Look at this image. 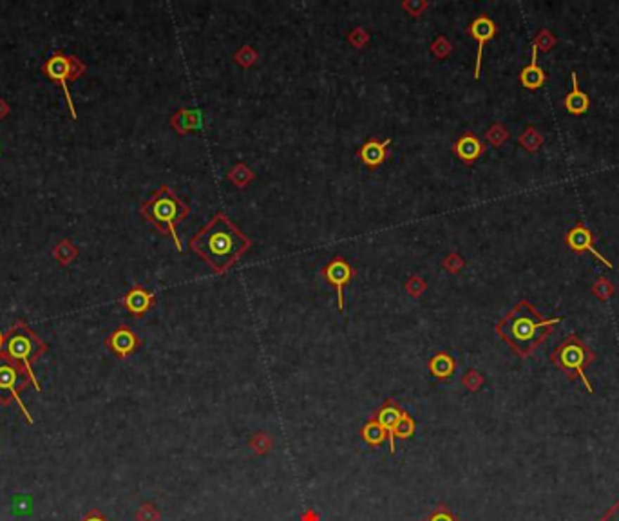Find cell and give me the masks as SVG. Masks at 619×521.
I'll return each instance as SVG.
<instances>
[{
    "label": "cell",
    "mask_w": 619,
    "mask_h": 521,
    "mask_svg": "<svg viewBox=\"0 0 619 521\" xmlns=\"http://www.w3.org/2000/svg\"><path fill=\"white\" fill-rule=\"evenodd\" d=\"M252 241L225 212H216L207 225L189 241L192 254L216 276H226L243 255L250 250Z\"/></svg>",
    "instance_id": "6da1fadb"
},
{
    "label": "cell",
    "mask_w": 619,
    "mask_h": 521,
    "mask_svg": "<svg viewBox=\"0 0 619 521\" xmlns=\"http://www.w3.org/2000/svg\"><path fill=\"white\" fill-rule=\"evenodd\" d=\"M561 319H545L529 301H520L497 324V333L520 356H529L552 333Z\"/></svg>",
    "instance_id": "7a4b0ae2"
},
{
    "label": "cell",
    "mask_w": 619,
    "mask_h": 521,
    "mask_svg": "<svg viewBox=\"0 0 619 521\" xmlns=\"http://www.w3.org/2000/svg\"><path fill=\"white\" fill-rule=\"evenodd\" d=\"M140 214L158 232L169 236L174 241L176 250L181 254L183 245L178 232H176V225L187 219V216L191 214V207L169 185H162L148 200H145L140 205Z\"/></svg>",
    "instance_id": "3957f363"
},
{
    "label": "cell",
    "mask_w": 619,
    "mask_h": 521,
    "mask_svg": "<svg viewBox=\"0 0 619 521\" xmlns=\"http://www.w3.org/2000/svg\"><path fill=\"white\" fill-rule=\"evenodd\" d=\"M46 349L47 344L40 339L39 335L34 333L24 321H17L6 333L4 347L0 352V356H4L6 361L13 362L18 368L24 369L34 390L42 393V386L34 377L33 364L39 361L42 353H46Z\"/></svg>",
    "instance_id": "277c9868"
},
{
    "label": "cell",
    "mask_w": 619,
    "mask_h": 521,
    "mask_svg": "<svg viewBox=\"0 0 619 521\" xmlns=\"http://www.w3.org/2000/svg\"><path fill=\"white\" fill-rule=\"evenodd\" d=\"M551 359L570 380L580 378L583 382V386H585L587 393H594L592 384L585 377V368L592 364L594 359H596V353L580 337L570 335L568 339H565L560 346L556 347V352L552 353Z\"/></svg>",
    "instance_id": "5b68a950"
},
{
    "label": "cell",
    "mask_w": 619,
    "mask_h": 521,
    "mask_svg": "<svg viewBox=\"0 0 619 521\" xmlns=\"http://www.w3.org/2000/svg\"><path fill=\"white\" fill-rule=\"evenodd\" d=\"M85 71H87V65L78 58L77 55H68L64 51L53 53L49 58L42 64V72L47 80L55 82L58 84L62 89H64L65 100H68L69 110H71V118L77 120V109H75V103H72L71 91H69L68 84L69 82H77L78 78L84 77Z\"/></svg>",
    "instance_id": "8992f818"
},
{
    "label": "cell",
    "mask_w": 619,
    "mask_h": 521,
    "mask_svg": "<svg viewBox=\"0 0 619 521\" xmlns=\"http://www.w3.org/2000/svg\"><path fill=\"white\" fill-rule=\"evenodd\" d=\"M30 377L24 369L18 368L13 362L6 361L4 356H0V404L2 406H8L11 402H17V406H20L22 413L26 415L27 422L33 424V416L27 411V407L24 406L20 399V391L26 390L30 386Z\"/></svg>",
    "instance_id": "52a82bcc"
},
{
    "label": "cell",
    "mask_w": 619,
    "mask_h": 521,
    "mask_svg": "<svg viewBox=\"0 0 619 521\" xmlns=\"http://www.w3.org/2000/svg\"><path fill=\"white\" fill-rule=\"evenodd\" d=\"M355 276V268L346 261L344 257H333L326 266L323 268V277L331 284L337 292L339 299V309H344V288L348 286L350 281Z\"/></svg>",
    "instance_id": "ba28073f"
},
{
    "label": "cell",
    "mask_w": 619,
    "mask_h": 521,
    "mask_svg": "<svg viewBox=\"0 0 619 521\" xmlns=\"http://www.w3.org/2000/svg\"><path fill=\"white\" fill-rule=\"evenodd\" d=\"M567 245L570 246V250L574 252H590L594 257L598 259L599 263L605 264L606 268H612L611 261H606V257H603L596 248H594V236L589 229H587L583 223H577L573 230H568L567 238H565Z\"/></svg>",
    "instance_id": "9c48e42d"
},
{
    "label": "cell",
    "mask_w": 619,
    "mask_h": 521,
    "mask_svg": "<svg viewBox=\"0 0 619 521\" xmlns=\"http://www.w3.org/2000/svg\"><path fill=\"white\" fill-rule=\"evenodd\" d=\"M469 33H471L473 39L478 42V53H476V65H475V78H480V69H482V56H484V46L489 40L497 34V24L491 20L489 17H478L471 22L469 26Z\"/></svg>",
    "instance_id": "30bf717a"
},
{
    "label": "cell",
    "mask_w": 619,
    "mask_h": 521,
    "mask_svg": "<svg viewBox=\"0 0 619 521\" xmlns=\"http://www.w3.org/2000/svg\"><path fill=\"white\" fill-rule=\"evenodd\" d=\"M404 413L406 411H404L402 407L395 402V400H386V402L382 404V406L377 409V413L374 415L375 422H377V424L386 431L388 437H390L391 453H395V429L399 425Z\"/></svg>",
    "instance_id": "8fae6325"
},
{
    "label": "cell",
    "mask_w": 619,
    "mask_h": 521,
    "mask_svg": "<svg viewBox=\"0 0 619 521\" xmlns=\"http://www.w3.org/2000/svg\"><path fill=\"white\" fill-rule=\"evenodd\" d=\"M156 304V295L153 292H148L147 288H143L141 284H134L131 290H129L125 295L122 297V306L127 309L129 314L136 315V317H141Z\"/></svg>",
    "instance_id": "7c38bea8"
},
{
    "label": "cell",
    "mask_w": 619,
    "mask_h": 521,
    "mask_svg": "<svg viewBox=\"0 0 619 521\" xmlns=\"http://www.w3.org/2000/svg\"><path fill=\"white\" fill-rule=\"evenodd\" d=\"M107 346L118 359H127L136 352V347L140 346V339L129 326H120L109 335Z\"/></svg>",
    "instance_id": "4fadbf2b"
},
{
    "label": "cell",
    "mask_w": 619,
    "mask_h": 521,
    "mask_svg": "<svg viewBox=\"0 0 619 521\" xmlns=\"http://www.w3.org/2000/svg\"><path fill=\"white\" fill-rule=\"evenodd\" d=\"M390 145L391 140L381 141L377 138H369L364 145H362L359 150H357V157L364 163L369 169H377L378 165H382L384 161L390 156Z\"/></svg>",
    "instance_id": "5bb4252c"
},
{
    "label": "cell",
    "mask_w": 619,
    "mask_h": 521,
    "mask_svg": "<svg viewBox=\"0 0 619 521\" xmlns=\"http://www.w3.org/2000/svg\"><path fill=\"white\" fill-rule=\"evenodd\" d=\"M484 150H485V145L482 143L478 136L473 134V132H466V134L460 136L453 147V153L457 154L464 163H467V165L475 163V161L484 154Z\"/></svg>",
    "instance_id": "9a60e30c"
},
{
    "label": "cell",
    "mask_w": 619,
    "mask_h": 521,
    "mask_svg": "<svg viewBox=\"0 0 619 521\" xmlns=\"http://www.w3.org/2000/svg\"><path fill=\"white\" fill-rule=\"evenodd\" d=\"M547 77L543 69L538 64V46H532V58H530V64L527 67H523L522 75H520V82L525 89H538L545 84Z\"/></svg>",
    "instance_id": "2e32d148"
},
{
    "label": "cell",
    "mask_w": 619,
    "mask_h": 521,
    "mask_svg": "<svg viewBox=\"0 0 619 521\" xmlns=\"http://www.w3.org/2000/svg\"><path fill=\"white\" fill-rule=\"evenodd\" d=\"M589 96L577 85V72H573V91L565 98V107L570 115H583L589 110Z\"/></svg>",
    "instance_id": "e0dca14e"
},
{
    "label": "cell",
    "mask_w": 619,
    "mask_h": 521,
    "mask_svg": "<svg viewBox=\"0 0 619 521\" xmlns=\"http://www.w3.org/2000/svg\"><path fill=\"white\" fill-rule=\"evenodd\" d=\"M454 369H457L454 359L447 353H438L429 361V371L437 378H442V380L449 378L454 373Z\"/></svg>",
    "instance_id": "ac0fdd59"
},
{
    "label": "cell",
    "mask_w": 619,
    "mask_h": 521,
    "mask_svg": "<svg viewBox=\"0 0 619 521\" xmlns=\"http://www.w3.org/2000/svg\"><path fill=\"white\" fill-rule=\"evenodd\" d=\"M53 255H55V259L58 261V264L68 266V264H71L72 261L78 257V248L72 245L71 241H68V239H62V241L55 246Z\"/></svg>",
    "instance_id": "d6986e66"
},
{
    "label": "cell",
    "mask_w": 619,
    "mask_h": 521,
    "mask_svg": "<svg viewBox=\"0 0 619 521\" xmlns=\"http://www.w3.org/2000/svg\"><path fill=\"white\" fill-rule=\"evenodd\" d=\"M386 437H388L386 431H384L374 418L369 420L368 424L362 427V438H364L366 444L369 445H375V447H377V445H382L384 444V440H386Z\"/></svg>",
    "instance_id": "ffe728a7"
},
{
    "label": "cell",
    "mask_w": 619,
    "mask_h": 521,
    "mask_svg": "<svg viewBox=\"0 0 619 521\" xmlns=\"http://www.w3.org/2000/svg\"><path fill=\"white\" fill-rule=\"evenodd\" d=\"M413 432H415V420L407 415V413H404L402 418H400V422H399V425H397V429H395V438L397 437L409 438Z\"/></svg>",
    "instance_id": "44dd1931"
},
{
    "label": "cell",
    "mask_w": 619,
    "mask_h": 521,
    "mask_svg": "<svg viewBox=\"0 0 619 521\" xmlns=\"http://www.w3.org/2000/svg\"><path fill=\"white\" fill-rule=\"evenodd\" d=\"M426 521H458V520L453 516V514H451L449 508L444 507V505H440V507H438L437 510H435V513H433Z\"/></svg>",
    "instance_id": "7402d4cb"
},
{
    "label": "cell",
    "mask_w": 619,
    "mask_h": 521,
    "mask_svg": "<svg viewBox=\"0 0 619 521\" xmlns=\"http://www.w3.org/2000/svg\"><path fill=\"white\" fill-rule=\"evenodd\" d=\"M424 290H426V284L422 283V279H420V277H413V279L407 281V292H409V295L419 297L420 293L424 292Z\"/></svg>",
    "instance_id": "603a6c76"
},
{
    "label": "cell",
    "mask_w": 619,
    "mask_h": 521,
    "mask_svg": "<svg viewBox=\"0 0 619 521\" xmlns=\"http://www.w3.org/2000/svg\"><path fill=\"white\" fill-rule=\"evenodd\" d=\"M428 2H404V9L409 11L413 17H420L424 9H428Z\"/></svg>",
    "instance_id": "cb8c5ba5"
},
{
    "label": "cell",
    "mask_w": 619,
    "mask_h": 521,
    "mask_svg": "<svg viewBox=\"0 0 619 521\" xmlns=\"http://www.w3.org/2000/svg\"><path fill=\"white\" fill-rule=\"evenodd\" d=\"M599 521H619V501L614 505V507L608 508L605 513V516H603Z\"/></svg>",
    "instance_id": "d4e9b609"
},
{
    "label": "cell",
    "mask_w": 619,
    "mask_h": 521,
    "mask_svg": "<svg viewBox=\"0 0 619 521\" xmlns=\"http://www.w3.org/2000/svg\"><path fill=\"white\" fill-rule=\"evenodd\" d=\"M9 112V105L0 98V120H4Z\"/></svg>",
    "instance_id": "484cf974"
},
{
    "label": "cell",
    "mask_w": 619,
    "mask_h": 521,
    "mask_svg": "<svg viewBox=\"0 0 619 521\" xmlns=\"http://www.w3.org/2000/svg\"><path fill=\"white\" fill-rule=\"evenodd\" d=\"M84 521H106V517L102 516V514H98V513H93L91 514L89 517H85Z\"/></svg>",
    "instance_id": "4316f807"
},
{
    "label": "cell",
    "mask_w": 619,
    "mask_h": 521,
    "mask_svg": "<svg viewBox=\"0 0 619 521\" xmlns=\"http://www.w3.org/2000/svg\"><path fill=\"white\" fill-rule=\"evenodd\" d=\"M305 521H317V516H315L314 513H308L305 516Z\"/></svg>",
    "instance_id": "83f0119b"
},
{
    "label": "cell",
    "mask_w": 619,
    "mask_h": 521,
    "mask_svg": "<svg viewBox=\"0 0 619 521\" xmlns=\"http://www.w3.org/2000/svg\"><path fill=\"white\" fill-rule=\"evenodd\" d=\"M4 340H6V335L0 333V352H2V347H4Z\"/></svg>",
    "instance_id": "f1b7e54d"
}]
</instances>
